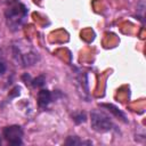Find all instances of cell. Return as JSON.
<instances>
[{
    "mask_svg": "<svg viewBox=\"0 0 146 146\" xmlns=\"http://www.w3.org/2000/svg\"><path fill=\"white\" fill-rule=\"evenodd\" d=\"M5 15L8 27L11 31H17L27 17V8L18 1H13L6 9Z\"/></svg>",
    "mask_w": 146,
    "mask_h": 146,
    "instance_id": "6da1fadb",
    "label": "cell"
},
{
    "mask_svg": "<svg viewBox=\"0 0 146 146\" xmlns=\"http://www.w3.org/2000/svg\"><path fill=\"white\" fill-rule=\"evenodd\" d=\"M13 55L15 60L24 67L36 64L40 58L39 54L32 48V46L23 42H16L13 44Z\"/></svg>",
    "mask_w": 146,
    "mask_h": 146,
    "instance_id": "7a4b0ae2",
    "label": "cell"
},
{
    "mask_svg": "<svg viewBox=\"0 0 146 146\" xmlns=\"http://www.w3.org/2000/svg\"><path fill=\"white\" fill-rule=\"evenodd\" d=\"M91 127L98 132H105L113 129V122L103 112L94 111L91 113Z\"/></svg>",
    "mask_w": 146,
    "mask_h": 146,
    "instance_id": "3957f363",
    "label": "cell"
},
{
    "mask_svg": "<svg viewBox=\"0 0 146 146\" xmlns=\"http://www.w3.org/2000/svg\"><path fill=\"white\" fill-rule=\"evenodd\" d=\"M5 139L13 146H18L23 144V130L19 125H9L3 129Z\"/></svg>",
    "mask_w": 146,
    "mask_h": 146,
    "instance_id": "277c9868",
    "label": "cell"
},
{
    "mask_svg": "<svg viewBox=\"0 0 146 146\" xmlns=\"http://www.w3.org/2000/svg\"><path fill=\"white\" fill-rule=\"evenodd\" d=\"M51 102V94L47 89H42L38 94V104L40 107H47Z\"/></svg>",
    "mask_w": 146,
    "mask_h": 146,
    "instance_id": "5b68a950",
    "label": "cell"
},
{
    "mask_svg": "<svg viewBox=\"0 0 146 146\" xmlns=\"http://www.w3.org/2000/svg\"><path fill=\"white\" fill-rule=\"evenodd\" d=\"M65 144L66 145H91V141H82L78 137H68Z\"/></svg>",
    "mask_w": 146,
    "mask_h": 146,
    "instance_id": "8992f818",
    "label": "cell"
},
{
    "mask_svg": "<svg viewBox=\"0 0 146 146\" xmlns=\"http://www.w3.org/2000/svg\"><path fill=\"white\" fill-rule=\"evenodd\" d=\"M103 106H104V107H107V108H108L111 112H113L116 116H120V117H122L124 121H127V120H125V115H124L119 108H116L115 106H113V105H108V104H107V105H103Z\"/></svg>",
    "mask_w": 146,
    "mask_h": 146,
    "instance_id": "52a82bcc",
    "label": "cell"
},
{
    "mask_svg": "<svg viewBox=\"0 0 146 146\" xmlns=\"http://www.w3.org/2000/svg\"><path fill=\"white\" fill-rule=\"evenodd\" d=\"M86 119H87V116H86V113H83V112H79V113H75L73 115V120L76 123H82L86 121Z\"/></svg>",
    "mask_w": 146,
    "mask_h": 146,
    "instance_id": "ba28073f",
    "label": "cell"
},
{
    "mask_svg": "<svg viewBox=\"0 0 146 146\" xmlns=\"http://www.w3.org/2000/svg\"><path fill=\"white\" fill-rule=\"evenodd\" d=\"M43 84H44V78L42 75H40L36 79L32 80V86L33 87H42Z\"/></svg>",
    "mask_w": 146,
    "mask_h": 146,
    "instance_id": "9c48e42d",
    "label": "cell"
},
{
    "mask_svg": "<svg viewBox=\"0 0 146 146\" xmlns=\"http://www.w3.org/2000/svg\"><path fill=\"white\" fill-rule=\"evenodd\" d=\"M6 72V64L3 60L0 59V74H3Z\"/></svg>",
    "mask_w": 146,
    "mask_h": 146,
    "instance_id": "30bf717a",
    "label": "cell"
},
{
    "mask_svg": "<svg viewBox=\"0 0 146 146\" xmlns=\"http://www.w3.org/2000/svg\"><path fill=\"white\" fill-rule=\"evenodd\" d=\"M0 145H1V139H0Z\"/></svg>",
    "mask_w": 146,
    "mask_h": 146,
    "instance_id": "8fae6325",
    "label": "cell"
}]
</instances>
